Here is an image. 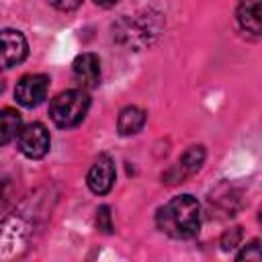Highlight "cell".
Here are the masks:
<instances>
[{
    "mask_svg": "<svg viewBox=\"0 0 262 262\" xmlns=\"http://www.w3.org/2000/svg\"><path fill=\"white\" fill-rule=\"evenodd\" d=\"M74 76L84 88H94L100 82V59L94 53H82L74 59Z\"/></svg>",
    "mask_w": 262,
    "mask_h": 262,
    "instance_id": "9",
    "label": "cell"
},
{
    "mask_svg": "<svg viewBox=\"0 0 262 262\" xmlns=\"http://www.w3.org/2000/svg\"><path fill=\"white\" fill-rule=\"evenodd\" d=\"M49 88V78L43 74H27L18 80L14 88V98L23 106H37L45 96Z\"/></svg>",
    "mask_w": 262,
    "mask_h": 262,
    "instance_id": "6",
    "label": "cell"
},
{
    "mask_svg": "<svg viewBox=\"0 0 262 262\" xmlns=\"http://www.w3.org/2000/svg\"><path fill=\"white\" fill-rule=\"evenodd\" d=\"M2 90H4V84H2V80H0V94H2Z\"/></svg>",
    "mask_w": 262,
    "mask_h": 262,
    "instance_id": "18",
    "label": "cell"
},
{
    "mask_svg": "<svg viewBox=\"0 0 262 262\" xmlns=\"http://www.w3.org/2000/svg\"><path fill=\"white\" fill-rule=\"evenodd\" d=\"M29 53L27 39L20 31L2 29L0 31V70H8L25 61Z\"/></svg>",
    "mask_w": 262,
    "mask_h": 262,
    "instance_id": "4",
    "label": "cell"
},
{
    "mask_svg": "<svg viewBox=\"0 0 262 262\" xmlns=\"http://www.w3.org/2000/svg\"><path fill=\"white\" fill-rule=\"evenodd\" d=\"M86 182H88V188L92 192H96V194H106L113 188V182H115V164H113L111 156L100 154L94 160L92 168L88 170Z\"/></svg>",
    "mask_w": 262,
    "mask_h": 262,
    "instance_id": "7",
    "label": "cell"
},
{
    "mask_svg": "<svg viewBox=\"0 0 262 262\" xmlns=\"http://www.w3.org/2000/svg\"><path fill=\"white\" fill-rule=\"evenodd\" d=\"M203 162H205V149H203V145H192V147H188V149L182 154V158H180L162 178H164V182H168V184L184 182L186 178H190L192 174H196V172L201 170Z\"/></svg>",
    "mask_w": 262,
    "mask_h": 262,
    "instance_id": "5",
    "label": "cell"
},
{
    "mask_svg": "<svg viewBox=\"0 0 262 262\" xmlns=\"http://www.w3.org/2000/svg\"><path fill=\"white\" fill-rule=\"evenodd\" d=\"M158 227L178 239H188L199 233L201 227V213L199 203L190 194L174 196L166 207H162L156 215Z\"/></svg>",
    "mask_w": 262,
    "mask_h": 262,
    "instance_id": "1",
    "label": "cell"
},
{
    "mask_svg": "<svg viewBox=\"0 0 262 262\" xmlns=\"http://www.w3.org/2000/svg\"><path fill=\"white\" fill-rule=\"evenodd\" d=\"M96 225H98V229H102L104 233H111V231H113L111 209H108V207H100V209L96 211Z\"/></svg>",
    "mask_w": 262,
    "mask_h": 262,
    "instance_id": "15",
    "label": "cell"
},
{
    "mask_svg": "<svg viewBox=\"0 0 262 262\" xmlns=\"http://www.w3.org/2000/svg\"><path fill=\"white\" fill-rule=\"evenodd\" d=\"M20 113L14 108H2L0 111V145L12 141L20 131Z\"/></svg>",
    "mask_w": 262,
    "mask_h": 262,
    "instance_id": "12",
    "label": "cell"
},
{
    "mask_svg": "<svg viewBox=\"0 0 262 262\" xmlns=\"http://www.w3.org/2000/svg\"><path fill=\"white\" fill-rule=\"evenodd\" d=\"M262 258V252H260V242L258 239H252L239 254H237V260H254L258 262Z\"/></svg>",
    "mask_w": 262,
    "mask_h": 262,
    "instance_id": "14",
    "label": "cell"
},
{
    "mask_svg": "<svg viewBox=\"0 0 262 262\" xmlns=\"http://www.w3.org/2000/svg\"><path fill=\"white\" fill-rule=\"evenodd\" d=\"M239 242H242V227H231L229 231L223 233L221 248L223 250H233L235 246H239Z\"/></svg>",
    "mask_w": 262,
    "mask_h": 262,
    "instance_id": "13",
    "label": "cell"
},
{
    "mask_svg": "<svg viewBox=\"0 0 262 262\" xmlns=\"http://www.w3.org/2000/svg\"><path fill=\"white\" fill-rule=\"evenodd\" d=\"M88 108H90V96L84 90H66L51 100L49 117L57 127L68 129L80 125Z\"/></svg>",
    "mask_w": 262,
    "mask_h": 262,
    "instance_id": "2",
    "label": "cell"
},
{
    "mask_svg": "<svg viewBox=\"0 0 262 262\" xmlns=\"http://www.w3.org/2000/svg\"><path fill=\"white\" fill-rule=\"evenodd\" d=\"M143 125H145V111H141L139 106H125L119 113L117 129L121 135H133V133L141 131Z\"/></svg>",
    "mask_w": 262,
    "mask_h": 262,
    "instance_id": "11",
    "label": "cell"
},
{
    "mask_svg": "<svg viewBox=\"0 0 262 262\" xmlns=\"http://www.w3.org/2000/svg\"><path fill=\"white\" fill-rule=\"evenodd\" d=\"M94 2H96L98 6H113L117 0H94Z\"/></svg>",
    "mask_w": 262,
    "mask_h": 262,
    "instance_id": "17",
    "label": "cell"
},
{
    "mask_svg": "<svg viewBox=\"0 0 262 262\" xmlns=\"http://www.w3.org/2000/svg\"><path fill=\"white\" fill-rule=\"evenodd\" d=\"M16 143H18V149L27 158L39 160V158H43L49 151L51 137H49V131L45 129V125H41V123H29V125H25L18 131Z\"/></svg>",
    "mask_w": 262,
    "mask_h": 262,
    "instance_id": "3",
    "label": "cell"
},
{
    "mask_svg": "<svg viewBox=\"0 0 262 262\" xmlns=\"http://www.w3.org/2000/svg\"><path fill=\"white\" fill-rule=\"evenodd\" d=\"M237 23L244 31L260 33V0H242L237 6Z\"/></svg>",
    "mask_w": 262,
    "mask_h": 262,
    "instance_id": "10",
    "label": "cell"
},
{
    "mask_svg": "<svg viewBox=\"0 0 262 262\" xmlns=\"http://www.w3.org/2000/svg\"><path fill=\"white\" fill-rule=\"evenodd\" d=\"M57 10H61V12H70V10H76L80 4H82V0H49Z\"/></svg>",
    "mask_w": 262,
    "mask_h": 262,
    "instance_id": "16",
    "label": "cell"
},
{
    "mask_svg": "<svg viewBox=\"0 0 262 262\" xmlns=\"http://www.w3.org/2000/svg\"><path fill=\"white\" fill-rule=\"evenodd\" d=\"M0 205H2V188H0Z\"/></svg>",
    "mask_w": 262,
    "mask_h": 262,
    "instance_id": "19",
    "label": "cell"
},
{
    "mask_svg": "<svg viewBox=\"0 0 262 262\" xmlns=\"http://www.w3.org/2000/svg\"><path fill=\"white\" fill-rule=\"evenodd\" d=\"M27 227L20 219L8 217L0 227V258H14L18 248L25 246Z\"/></svg>",
    "mask_w": 262,
    "mask_h": 262,
    "instance_id": "8",
    "label": "cell"
}]
</instances>
